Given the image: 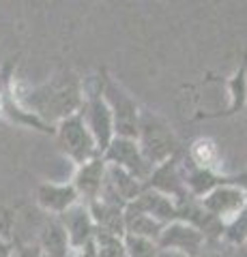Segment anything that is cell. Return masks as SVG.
I'll return each instance as SVG.
<instances>
[{
  "label": "cell",
  "instance_id": "cell-1",
  "mask_svg": "<svg viewBox=\"0 0 247 257\" xmlns=\"http://www.w3.org/2000/svg\"><path fill=\"white\" fill-rule=\"evenodd\" d=\"M18 99L30 114H35L41 122L56 128L65 118L77 114L84 103V79L75 71L62 69L52 75L47 82L37 86L15 84Z\"/></svg>",
  "mask_w": 247,
  "mask_h": 257
},
{
  "label": "cell",
  "instance_id": "cell-2",
  "mask_svg": "<svg viewBox=\"0 0 247 257\" xmlns=\"http://www.w3.org/2000/svg\"><path fill=\"white\" fill-rule=\"evenodd\" d=\"M138 146L142 150V155L146 157V161L153 167L166 163L174 157L183 155L181 140L177 131L172 128V124L163 116H159L157 111L142 107L140 111V122H138Z\"/></svg>",
  "mask_w": 247,
  "mask_h": 257
},
{
  "label": "cell",
  "instance_id": "cell-3",
  "mask_svg": "<svg viewBox=\"0 0 247 257\" xmlns=\"http://www.w3.org/2000/svg\"><path fill=\"white\" fill-rule=\"evenodd\" d=\"M99 82H101V94L106 99L110 114L114 120V135L116 138H138V122L142 105L133 99V94L118 82L116 77L108 73V69H99Z\"/></svg>",
  "mask_w": 247,
  "mask_h": 257
},
{
  "label": "cell",
  "instance_id": "cell-4",
  "mask_svg": "<svg viewBox=\"0 0 247 257\" xmlns=\"http://www.w3.org/2000/svg\"><path fill=\"white\" fill-rule=\"evenodd\" d=\"M18 60H20V54L11 56L9 60H5L0 64V116L15 126L28 128V131H37V133H43V135H54L56 128L41 122V120H39L35 114H30L18 99V92H15V84H18V79H15Z\"/></svg>",
  "mask_w": 247,
  "mask_h": 257
},
{
  "label": "cell",
  "instance_id": "cell-5",
  "mask_svg": "<svg viewBox=\"0 0 247 257\" xmlns=\"http://www.w3.org/2000/svg\"><path fill=\"white\" fill-rule=\"evenodd\" d=\"M84 124L89 126L91 135L97 142V148L103 155V150L110 146L116 135H114V120L110 114V107L106 99L101 94V82H99V73L97 77H93L91 82H84V103L79 109Z\"/></svg>",
  "mask_w": 247,
  "mask_h": 257
},
{
  "label": "cell",
  "instance_id": "cell-6",
  "mask_svg": "<svg viewBox=\"0 0 247 257\" xmlns=\"http://www.w3.org/2000/svg\"><path fill=\"white\" fill-rule=\"evenodd\" d=\"M54 138H56L58 150L62 152V157L69 159L75 167L101 157V152L97 148V142H95V138L91 135L89 126L84 124L79 111L56 124Z\"/></svg>",
  "mask_w": 247,
  "mask_h": 257
},
{
  "label": "cell",
  "instance_id": "cell-7",
  "mask_svg": "<svg viewBox=\"0 0 247 257\" xmlns=\"http://www.w3.org/2000/svg\"><path fill=\"white\" fill-rule=\"evenodd\" d=\"M101 157L108 165H114L118 170L131 174L133 178L140 182H146L148 176L153 174V165L142 155L138 142L129 140V138H114L110 142V146L103 150Z\"/></svg>",
  "mask_w": 247,
  "mask_h": 257
},
{
  "label": "cell",
  "instance_id": "cell-8",
  "mask_svg": "<svg viewBox=\"0 0 247 257\" xmlns=\"http://www.w3.org/2000/svg\"><path fill=\"white\" fill-rule=\"evenodd\" d=\"M144 189L157 191V193H161V195L174 199V202H183V199H187L191 193L187 191V184H185L183 155L153 167V174H150L148 180L144 182Z\"/></svg>",
  "mask_w": 247,
  "mask_h": 257
},
{
  "label": "cell",
  "instance_id": "cell-9",
  "mask_svg": "<svg viewBox=\"0 0 247 257\" xmlns=\"http://www.w3.org/2000/svg\"><path fill=\"white\" fill-rule=\"evenodd\" d=\"M200 204L211 216L217 221L230 223L234 216L247 206V191L236 184H221V187L209 191L204 197H200Z\"/></svg>",
  "mask_w": 247,
  "mask_h": 257
},
{
  "label": "cell",
  "instance_id": "cell-10",
  "mask_svg": "<svg viewBox=\"0 0 247 257\" xmlns=\"http://www.w3.org/2000/svg\"><path fill=\"white\" fill-rule=\"evenodd\" d=\"M157 246L159 251H177L187 257H200L206 246V240L194 225L174 221L163 227L161 236L157 240Z\"/></svg>",
  "mask_w": 247,
  "mask_h": 257
},
{
  "label": "cell",
  "instance_id": "cell-11",
  "mask_svg": "<svg viewBox=\"0 0 247 257\" xmlns=\"http://www.w3.org/2000/svg\"><path fill=\"white\" fill-rule=\"evenodd\" d=\"M60 225L67 231L69 244L71 248H82L86 244L95 242V234H97V225H95L89 206L84 202H77L75 206H71L67 212H62L58 216Z\"/></svg>",
  "mask_w": 247,
  "mask_h": 257
},
{
  "label": "cell",
  "instance_id": "cell-12",
  "mask_svg": "<svg viewBox=\"0 0 247 257\" xmlns=\"http://www.w3.org/2000/svg\"><path fill=\"white\" fill-rule=\"evenodd\" d=\"M35 197L39 208L47 212V216H60L79 202V195L71 182H39Z\"/></svg>",
  "mask_w": 247,
  "mask_h": 257
},
{
  "label": "cell",
  "instance_id": "cell-13",
  "mask_svg": "<svg viewBox=\"0 0 247 257\" xmlns=\"http://www.w3.org/2000/svg\"><path fill=\"white\" fill-rule=\"evenodd\" d=\"M106 172H108V163L103 161V157H97L89 161V163L75 167L73 178L69 182L73 184V189L77 191L79 202L91 204L95 199H99L103 182H106Z\"/></svg>",
  "mask_w": 247,
  "mask_h": 257
},
{
  "label": "cell",
  "instance_id": "cell-14",
  "mask_svg": "<svg viewBox=\"0 0 247 257\" xmlns=\"http://www.w3.org/2000/svg\"><path fill=\"white\" fill-rule=\"evenodd\" d=\"M226 92H228V105L213 114H198V120L209 118H232L247 107V54L241 58L234 73L226 79Z\"/></svg>",
  "mask_w": 247,
  "mask_h": 257
},
{
  "label": "cell",
  "instance_id": "cell-15",
  "mask_svg": "<svg viewBox=\"0 0 247 257\" xmlns=\"http://www.w3.org/2000/svg\"><path fill=\"white\" fill-rule=\"evenodd\" d=\"M125 212L148 214V216H153V219H157L159 223H163V225L179 221L177 202L170 199V197H166V195H161V193H157V191H150V189H144L131 204H127Z\"/></svg>",
  "mask_w": 247,
  "mask_h": 257
},
{
  "label": "cell",
  "instance_id": "cell-16",
  "mask_svg": "<svg viewBox=\"0 0 247 257\" xmlns=\"http://www.w3.org/2000/svg\"><path fill=\"white\" fill-rule=\"evenodd\" d=\"M37 246L43 257H71V253H73L67 231L60 225L58 216H45L41 229H39Z\"/></svg>",
  "mask_w": 247,
  "mask_h": 257
},
{
  "label": "cell",
  "instance_id": "cell-17",
  "mask_svg": "<svg viewBox=\"0 0 247 257\" xmlns=\"http://www.w3.org/2000/svg\"><path fill=\"white\" fill-rule=\"evenodd\" d=\"M91 210V216L97 229L101 231H110V234H118L125 236V208L103 202V199H95V202L86 204Z\"/></svg>",
  "mask_w": 247,
  "mask_h": 257
},
{
  "label": "cell",
  "instance_id": "cell-18",
  "mask_svg": "<svg viewBox=\"0 0 247 257\" xmlns=\"http://www.w3.org/2000/svg\"><path fill=\"white\" fill-rule=\"evenodd\" d=\"M185 159L191 165L202 167V170H219V148L211 138H196L185 148Z\"/></svg>",
  "mask_w": 247,
  "mask_h": 257
},
{
  "label": "cell",
  "instance_id": "cell-19",
  "mask_svg": "<svg viewBox=\"0 0 247 257\" xmlns=\"http://www.w3.org/2000/svg\"><path fill=\"white\" fill-rule=\"evenodd\" d=\"M166 225L159 223L157 219L148 214H135V212H125V236H135L144 238L157 244L159 236H161Z\"/></svg>",
  "mask_w": 247,
  "mask_h": 257
},
{
  "label": "cell",
  "instance_id": "cell-20",
  "mask_svg": "<svg viewBox=\"0 0 247 257\" xmlns=\"http://www.w3.org/2000/svg\"><path fill=\"white\" fill-rule=\"evenodd\" d=\"M95 251H97V257H129L125 246V236L101 229H97L95 234Z\"/></svg>",
  "mask_w": 247,
  "mask_h": 257
},
{
  "label": "cell",
  "instance_id": "cell-21",
  "mask_svg": "<svg viewBox=\"0 0 247 257\" xmlns=\"http://www.w3.org/2000/svg\"><path fill=\"white\" fill-rule=\"evenodd\" d=\"M247 240V206L224 227V242L230 246H241Z\"/></svg>",
  "mask_w": 247,
  "mask_h": 257
},
{
  "label": "cell",
  "instance_id": "cell-22",
  "mask_svg": "<svg viewBox=\"0 0 247 257\" xmlns=\"http://www.w3.org/2000/svg\"><path fill=\"white\" fill-rule=\"evenodd\" d=\"M13 214L9 210L0 212V257H13Z\"/></svg>",
  "mask_w": 247,
  "mask_h": 257
},
{
  "label": "cell",
  "instance_id": "cell-23",
  "mask_svg": "<svg viewBox=\"0 0 247 257\" xmlns=\"http://www.w3.org/2000/svg\"><path fill=\"white\" fill-rule=\"evenodd\" d=\"M125 246L129 257H159V246L144 238L125 236Z\"/></svg>",
  "mask_w": 247,
  "mask_h": 257
},
{
  "label": "cell",
  "instance_id": "cell-24",
  "mask_svg": "<svg viewBox=\"0 0 247 257\" xmlns=\"http://www.w3.org/2000/svg\"><path fill=\"white\" fill-rule=\"evenodd\" d=\"M234 248H236V257H247V240L241 246H234Z\"/></svg>",
  "mask_w": 247,
  "mask_h": 257
},
{
  "label": "cell",
  "instance_id": "cell-25",
  "mask_svg": "<svg viewBox=\"0 0 247 257\" xmlns=\"http://www.w3.org/2000/svg\"><path fill=\"white\" fill-rule=\"evenodd\" d=\"M159 257H187V255L177 253V251H159Z\"/></svg>",
  "mask_w": 247,
  "mask_h": 257
}]
</instances>
